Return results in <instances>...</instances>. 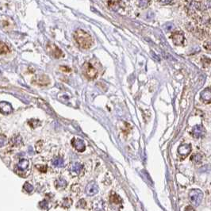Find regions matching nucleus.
Masks as SVG:
<instances>
[{"mask_svg": "<svg viewBox=\"0 0 211 211\" xmlns=\"http://www.w3.org/2000/svg\"><path fill=\"white\" fill-rule=\"evenodd\" d=\"M29 167V161L27 160H21L18 164V167L21 172L26 171Z\"/></svg>", "mask_w": 211, "mask_h": 211, "instance_id": "obj_12", "label": "nucleus"}, {"mask_svg": "<svg viewBox=\"0 0 211 211\" xmlns=\"http://www.w3.org/2000/svg\"><path fill=\"white\" fill-rule=\"evenodd\" d=\"M189 196H190V202H192L195 207L199 206L200 203L202 202V198H203V194L198 189H194V190H190Z\"/></svg>", "mask_w": 211, "mask_h": 211, "instance_id": "obj_2", "label": "nucleus"}, {"mask_svg": "<svg viewBox=\"0 0 211 211\" xmlns=\"http://www.w3.org/2000/svg\"><path fill=\"white\" fill-rule=\"evenodd\" d=\"M60 69L62 70V71H64V72H71V69H70L69 67H64V66L60 67Z\"/></svg>", "mask_w": 211, "mask_h": 211, "instance_id": "obj_23", "label": "nucleus"}, {"mask_svg": "<svg viewBox=\"0 0 211 211\" xmlns=\"http://www.w3.org/2000/svg\"><path fill=\"white\" fill-rule=\"evenodd\" d=\"M178 152H179V155L181 157L184 159L186 156H187L191 152V146L190 144H183L181 146L179 147L178 149Z\"/></svg>", "mask_w": 211, "mask_h": 211, "instance_id": "obj_7", "label": "nucleus"}, {"mask_svg": "<svg viewBox=\"0 0 211 211\" xmlns=\"http://www.w3.org/2000/svg\"><path fill=\"white\" fill-rule=\"evenodd\" d=\"M47 51L55 58H60L63 56L62 51L53 43H49L46 46Z\"/></svg>", "mask_w": 211, "mask_h": 211, "instance_id": "obj_4", "label": "nucleus"}, {"mask_svg": "<svg viewBox=\"0 0 211 211\" xmlns=\"http://www.w3.org/2000/svg\"><path fill=\"white\" fill-rule=\"evenodd\" d=\"M9 53V48L3 42L0 41V55L7 54Z\"/></svg>", "mask_w": 211, "mask_h": 211, "instance_id": "obj_16", "label": "nucleus"}, {"mask_svg": "<svg viewBox=\"0 0 211 211\" xmlns=\"http://www.w3.org/2000/svg\"><path fill=\"white\" fill-rule=\"evenodd\" d=\"M201 98H202L205 102L210 103L211 101V90L210 87L205 89L202 93H201Z\"/></svg>", "mask_w": 211, "mask_h": 211, "instance_id": "obj_11", "label": "nucleus"}, {"mask_svg": "<svg viewBox=\"0 0 211 211\" xmlns=\"http://www.w3.org/2000/svg\"><path fill=\"white\" fill-rule=\"evenodd\" d=\"M0 112L3 114H10L13 112V108L11 105L7 102H0Z\"/></svg>", "mask_w": 211, "mask_h": 211, "instance_id": "obj_9", "label": "nucleus"}, {"mask_svg": "<svg viewBox=\"0 0 211 211\" xmlns=\"http://www.w3.org/2000/svg\"><path fill=\"white\" fill-rule=\"evenodd\" d=\"M74 38L82 49H89L92 45L91 36L83 30H77L74 33Z\"/></svg>", "mask_w": 211, "mask_h": 211, "instance_id": "obj_1", "label": "nucleus"}, {"mask_svg": "<svg viewBox=\"0 0 211 211\" xmlns=\"http://www.w3.org/2000/svg\"><path fill=\"white\" fill-rule=\"evenodd\" d=\"M192 160H194L195 163H199L201 162L202 160V158H201V155L199 154H196V155H193L192 156Z\"/></svg>", "mask_w": 211, "mask_h": 211, "instance_id": "obj_19", "label": "nucleus"}, {"mask_svg": "<svg viewBox=\"0 0 211 211\" xmlns=\"http://www.w3.org/2000/svg\"><path fill=\"white\" fill-rule=\"evenodd\" d=\"M7 142V138L4 137V136H1L0 137V147L3 146Z\"/></svg>", "mask_w": 211, "mask_h": 211, "instance_id": "obj_20", "label": "nucleus"}, {"mask_svg": "<svg viewBox=\"0 0 211 211\" xmlns=\"http://www.w3.org/2000/svg\"><path fill=\"white\" fill-rule=\"evenodd\" d=\"M204 133H205V130L202 125H197L193 128L192 134L195 138H199V137H202V136L204 135Z\"/></svg>", "mask_w": 211, "mask_h": 211, "instance_id": "obj_10", "label": "nucleus"}, {"mask_svg": "<svg viewBox=\"0 0 211 211\" xmlns=\"http://www.w3.org/2000/svg\"><path fill=\"white\" fill-rule=\"evenodd\" d=\"M98 192V185L95 183L92 182L90 183L86 187V193L90 196H93V195H96Z\"/></svg>", "mask_w": 211, "mask_h": 211, "instance_id": "obj_8", "label": "nucleus"}, {"mask_svg": "<svg viewBox=\"0 0 211 211\" xmlns=\"http://www.w3.org/2000/svg\"><path fill=\"white\" fill-rule=\"evenodd\" d=\"M53 164L55 167H61L64 166V160L61 157H56L53 160Z\"/></svg>", "mask_w": 211, "mask_h": 211, "instance_id": "obj_15", "label": "nucleus"}, {"mask_svg": "<svg viewBox=\"0 0 211 211\" xmlns=\"http://www.w3.org/2000/svg\"><path fill=\"white\" fill-rule=\"evenodd\" d=\"M84 73L86 75V76L89 79H95L98 75L97 70L93 67L90 63H86L84 66Z\"/></svg>", "mask_w": 211, "mask_h": 211, "instance_id": "obj_3", "label": "nucleus"}, {"mask_svg": "<svg viewBox=\"0 0 211 211\" xmlns=\"http://www.w3.org/2000/svg\"><path fill=\"white\" fill-rule=\"evenodd\" d=\"M138 3H139V6L141 7H146L149 3V1H139Z\"/></svg>", "mask_w": 211, "mask_h": 211, "instance_id": "obj_21", "label": "nucleus"}, {"mask_svg": "<svg viewBox=\"0 0 211 211\" xmlns=\"http://www.w3.org/2000/svg\"><path fill=\"white\" fill-rule=\"evenodd\" d=\"M23 188H24V190H26V192H28V193H31L33 190V186L29 183H25V184H24Z\"/></svg>", "mask_w": 211, "mask_h": 211, "instance_id": "obj_18", "label": "nucleus"}, {"mask_svg": "<svg viewBox=\"0 0 211 211\" xmlns=\"http://www.w3.org/2000/svg\"><path fill=\"white\" fill-rule=\"evenodd\" d=\"M72 145L79 153H83L86 149L85 143L83 140L79 138H73L72 140Z\"/></svg>", "mask_w": 211, "mask_h": 211, "instance_id": "obj_5", "label": "nucleus"}, {"mask_svg": "<svg viewBox=\"0 0 211 211\" xmlns=\"http://www.w3.org/2000/svg\"><path fill=\"white\" fill-rule=\"evenodd\" d=\"M98 203H95L94 202V205H93V209L94 211H102L103 210V202L102 200H97Z\"/></svg>", "mask_w": 211, "mask_h": 211, "instance_id": "obj_13", "label": "nucleus"}, {"mask_svg": "<svg viewBox=\"0 0 211 211\" xmlns=\"http://www.w3.org/2000/svg\"><path fill=\"white\" fill-rule=\"evenodd\" d=\"M72 169L73 172L79 173V172L83 169V165L79 164V163H76V164H74L72 165Z\"/></svg>", "mask_w": 211, "mask_h": 211, "instance_id": "obj_17", "label": "nucleus"}, {"mask_svg": "<svg viewBox=\"0 0 211 211\" xmlns=\"http://www.w3.org/2000/svg\"><path fill=\"white\" fill-rule=\"evenodd\" d=\"M55 185L57 189H61V188H64L67 186V182L64 179H59L55 182Z\"/></svg>", "mask_w": 211, "mask_h": 211, "instance_id": "obj_14", "label": "nucleus"}, {"mask_svg": "<svg viewBox=\"0 0 211 211\" xmlns=\"http://www.w3.org/2000/svg\"><path fill=\"white\" fill-rule=\"evenodd\" d=\"M47 206L48 202L46 201H42L41 202H40V207H41L42 209H47Z\"/></svg>", "mask_w": 211, "mask_h": 211, "instance_id": "obj_22", "label": "nucleus"}, {"mask_svg": "<svg viewBox=\"0 0 211 211\" xmlns=\"http://www.w3.org/2000/svg\"><path fill=\"white\" fill-rule=\"evenodd\" d=\"M172 38L174 44H175L176 45H182L184 43V36H183V33L179 32V31L173 33L172 34Z\"/></svg>", "mask_w": 211, "mask_h": 211, "instance_id": "obj_6", "label": "nucleus"}]
</instances>
